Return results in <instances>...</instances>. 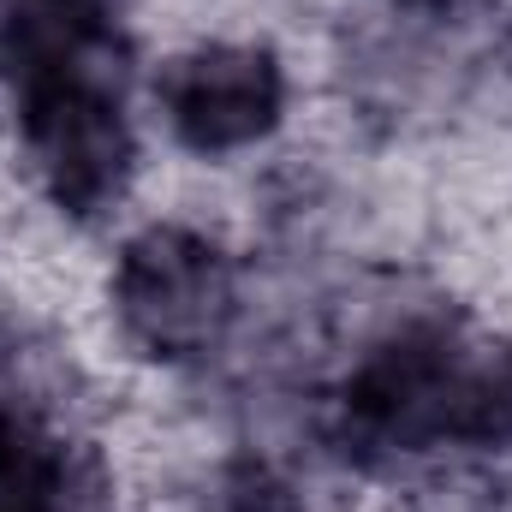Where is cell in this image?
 Returning a JSON list of instances; mask_svg holds the SVG:
<instances>
[{
  "instance_id": "1",
  "label": "cell",
  "mask_w": 512,
  "mask_h": 512,
  "mask_svg": "<svg viewBox=\"0 0 512 512\" xmlns=\"http://www.w3.org/2000/svg\"><path fill=\"white\" fill-rule=\"evenodd\" d=\"M114 316L161 364L209 358L239 316L233 262L191 227H143L114 268Z\"/></svg>"
},
{
  "instance_id": "2",
  "label": "cell",
  "mask_w": 512,
  "mask_h": 512,
  "mask_svg": "<svg viewBox=\"0 0 512 512\" xmlns=\"http://www.w3.org/2000/svg\"><path fill=\"white\" fill-rule=\"evenodd\" d=\"M465 340L417 328L370 352L340 399L346 435L370 453H423L441 447L453 429V382H459Z\"/></svg>"
},
{
  "instance_id": "3",
  "label": "cell",
  "mask_w": 512,
  "mask_h": 512,
  "mask_svg": "<svg viewBox=\"0 0 512 512\" xmlns=\"http://www.w3.org/2000/svg\"><path fill=\"white\" fill-rule=\"evenodd\" d=\"M173 137L197 155H233L280 126L286 72L256 42H203L155 78Z\"/></svg>"
},
{
  "instance_id": "4",
  "label": "cell",
  "mask_w": 512,
  "mask_h": 512,
  "mask_svg": "<svg viewBox=\"0 0 512 512\" xmlns=\"http://www.w3.org/2000/svg\"><path fill=\"white\" fill-rule=\"evenodd\" d=\"M447 441L453 447H512V340L459 352Z\"/></svg>"
},
{
  "instance_id": "5",
  "label": "cell",
  "mask_w": 512,
  "mask_h": 512,
  "mask_svg": "<svg viewBox=\"0 0 512 512\" xmlns=\"http://www.w3.org/2000/svg\"><path fill=\"white\" fill-rule=\"evenodd\" d=\"M0 512H60V453L12 411H0Z\"/></svg>"
},
{
  "instance_id": "6",
  "label": "cell",
  "mask_w": 512,
  "mask_h": 512,
  "mask_svg": "<svg viewBox=\"0 0 512 512\" xmlns=\"http://www.w3.org/2000/svg\"><path fill=\"white\" fill-rule=\"evenodd\" d=\"M405 6H417V12H459V6H471V0H405Z\"/></svg>"
}]
</instances>
